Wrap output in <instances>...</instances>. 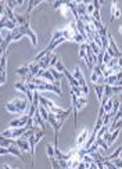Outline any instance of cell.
<instances>
[{"label":"cell","mask_w":122,"mask_h":169,"mask_svg":"<svg viewBox=\"0 0 122 169\" xmlns=\"http://www.w3.org/2000/svg\"><path fill=\"white\" fill-rule=\"evenodd\" d=\"M20 29L24 32V35H26L28 38L31 39V43L34 44V46H36L38 44V36H36V34H35L34 31L31 29V26H29V22H26L25 25H22L20 26Z\"/></svg>","instance_id":"6da1fadb"},{"label":"cell","mask_w":122,"mask_h":169,"mask_svg":"<svg viewBox=\"0 0 122 169\" xmlns=\"http://www.w3.org/2000/svg\"><path fill=\"white\" fill-rule=\"evenodd\" d=\"M11 103H13L14 106H15V108L18 110V114H22V112H25L26 108H28V101H26L25 98L17 97V98H14Z\"/></svg>","instance_id":"7a4b0ae2"},{"label":"cell","mask_w":122,"mask_h":169,"mask_svg":"<svg viewBox=\"0 0 122 169\" xmlns=\"http://www.w3.org/2000/svg\"><path fill=\"white\" fill-rule=\"evenodd\" d=\"M28 119H29V117H28V115H22L21 118L11 121V122H10V127H11V129H17V127H25L26 123H28Z\"/></svg>","instance_id":"3957f363"},{"label":"cell","mask_w":122,"mask_h":169,"mask_svg":"<svg viewBox=\"0 0 122 169\" xmlns=\"http://www.w3.org/2000/svg\"><path fill=\"white\" fill-rule=\"evenodd\" d=\"M15 146H17V147L20 148V151H21V152L31 151V148H29V143H28V140L17 139V140H15Z\"/></svg>","instance_id":"277c9868"},{"label":"cell","mask_w":122,"mask_h":169,"mask_svg":"<svg viewBox=\"0 0 122 169\" xmlns=\"http://www.w3.org/2000/svg\"><path fill=\"white\" fill-rule=\"evenodd\" d=\"M51 57H53V54L51 53H49V54H46L45 57H43L40 61H39V67H40V69H43V71H46L47 68L50 67V60H51Z\"/></svg>","instance_id":"5b68a950"},{"label":"cell","mask_w":122,"mask_h":169,"mask_svg":"<svg viewBox=\"0 0 122 169\" xmlns=\"http://www.w3.org/2000/svg\"><path fill=\"white\" fill-rule=\"evenodd\" d=\"M39 103H40V106H43L47 111H51L56 107V104L51 101V100H49V98H46V97H43V96H39Z\"/></svg>","instance_id":"8992f818"},{"label":"cell","mask_w":122,"mask_h":169,"mask_svg":"<svg viewBox=\"0 0 122 169\" xmlns=\"http://www.w3.org/2000/svg\"><path fill=\"white\" fill-rule=\"evenodd\" d=\"M28 130L26 127H17V129H14L11 130V139H20L24 136V133Z\"/></svg>","instance_id":"52a82bcc"},{"label":"cell","mask_w":122,"mask_h":169,"mask_svg":"<svg viewBox=\"0 0 122 169\" xmlns=\"http://www.w3.org/2000/svg\"><path fill=\"white\" fill-rule=\"evenodd\" d=\"M10 146H15V140L13 139H6L3 136H0V147L9 148Z\"/></svg>","instance_id":"ba28073f"},{"label":"cell","mask_w":122,"mask_h":169,"mask_svg":"<svg viewBox=\"0 0 122 169\" xmlns=\"http://www.w3.org/2000/svg\"><path fill=\"white\" fill-rule=\"evenodd\" d=\"M88 136H89V130L88 129H83V132H82V133L79 135V137L76 139V144H78V146H82L83 143H86Z\"/></svg>","instance_id":"9c48e42d"},{"label":"cell","mask_w":122,"mask_h":169,"mask_svg":"<svg viewBox=\"0 0 122 169\" xmlns=\"http://www.w3.org/2000/svg\"><path fill=\"white\" fill-rule=\"evenodd\" d=\"M9 152H10V154H13V155H15V157H18L20 160L25 161V160H24V155H22V152L20 151V148H18L17 146H10V147H9Z\"/></svg>","instance_id":"30bf717a"},{"label":"cell","mask_w":122,"mask_h":169,"mask_svg":"<svg viewBox=\"0 0 122 169\" xmlns=\"http://www.w3.org/2000/svg\"><path fill=\"white\" fill-rule=\"evenodd\" d=\"M121 13H119V10H118V6L115 1H113V4H111V21H114L115 18H119Z\"/></svg>","instance_id":"8fae6325"},{"label":"cell","mask_w":122,"mask_h":169,"mask_svg":"<svg viewBox=\"0 0 122 169\" xmlns=\"http://www.w3.org/2000/svg\"><path fill=\"white\" fill-rule=\"evenodd\" d=\"M42 79H45L47 83H51V84L56 83V79L53 78V75H51V72L49 71V69H46V71L42 74Z\"/></svg>","instance_id":"7c38bea8"},{"label":"cell","mask_w":122,"mask_h":169,"mask_svg":"<svg viewBox=\"0 0 122 169\" xmlns=\"http://www.w3.org/2000/svg\"><path fill=\"white\" fill-rule=\"evenodd\" d=\"M94 90H96V94H97L99 101L101 103L103 96H104V84H94Z\"/></svg>","instance_id":"4fadbf2b"},{"label":"cell","mask_w":122,"mask_h":169,"mask_svg":"<svg viewBox=\"0 0 122 169\" xmlns=\"http://www.w3.org/2000/svg\"><path fill=\"white\" fill-rule=\"evenodd\" d=\"M119 132H121V129H115V130L113 132V133H110V137H108V140H107V146H111V144L117 140V137H118V135H119Z\"/></svg>","instance_id":"5bb4252c"},{"label":"cell","mask_w":122,"mask_h":169,"mask_svg":"<svg viewBox=\"0 0 122 169\" xmlns=\"http://www.w3.org/2000/svg\"><path fill=\"white\" fill-rule=\"evenodd\" d=\"M122 152V146H119V147L115 150V151L111 154V155H108V157H105V160L107 161H114V160H117V158H119V154Z\"/></svg>","instance_id":"9a60e30c"},{"label":"cell","mask_w":122,"mask_h":169,"mask_svg":"<svg viewBox=\"0 0 122 169\" xmlns=\"http://www.w3.org/2000/svg\"><path fill=\"white\" fill-rule=\"evenodd\" d=\"M78 15H79V18L88 15L86 14V3H78Z\"/></svg>","instance_id":"2e32d148"},{"label":"cell","mask_w":122,"mask_h":169,"mask_svg":"<svg viewBox=\"0 0 122 169\" xmlns=\"http://www.w3.org/2000/svg\"><path fill=\"white\" fill-rule=\"evenodd\" d=\"M49 71L51 72V75H53V78L56 79V82H60V80H61V78L64 76V74H60V72L57 71L56 68H49Z\"/></svg>","instance_id":"e0dca14e"},{"label":"cell","mask_w":122,"mask_h":169,"mask_svg":"<svg viewBox=\"0 0 122 169\" xmlns=\"http://www.w3.org/2000/svg\"><path fill=\"white\" fill-rule=\"evenodd\" d=\"M15 74H18V75H21V76H28V74H29V67H28V65H24V67H21V68H17Z\"/></svg>","instance_id":"ac0fdd59"},{"label":"cell","mask_w":122,"mask_h":169,"mask_svg":"<svg viewBox=\"0 0 122 169\" xmlns=\"http://www.w3.org/2000/svg\"><path fill=\"white\" fill-rule=\"evenodd\" d=\"M113 103H114V98L111 97V98H108V101H107L104 106H103V108H104V114H108V112H111V110H113Z\"/></svg>","instance_id":"d6986e66"},{"label":"cell","mask_w":122,"mask_h":169,"mask_svg":"<svg viewBox=\"0 0 122 169\" xmlns=\"http://www.w3.org/2000/svg\"><path fill=\"white\" fill-rule=\"evenodd\" d=\"M38 110H39V112H40V117L43 118V121H47V119H49V111H47L43 106H40V104H39Z\"/></svg>","instance_id":"ffe728a7"},{"label":"cell","mask_w":122,"mask_h":169,"mask_svg":"<svg viewBox=\"0 0 122 169\" xmlns=\"http://www.w3.org/2000/svg\"><path fill=\"white\" fill-rule=\"evenodd\" d=\"M6 110L9 111V112H11V114H18V110L15 108V106H14L11 101L6 104Z\"/></svg>","instance_id":"44dd1931"},{"label":"cell","mask_w":122,"mask_h":169,"mask_svg":"<svg viewBox=\"0 0 122 169\" xmlns=\"http://www.w3.org/2000/svg\"><path fill=\"white\" fill-rule=\"evenodd\" d=\"M40 3H42V1H40V0H31V1H29V7H28V11H26V14H28V15H29L31 10L34 9L35 6H39V4H40Z\"/></svg>","instance_id":"7402d4cb"},{"label":"cell","mask_w":122,"mask_h":169,"mask_svg":"<svg viewBox=\"0 0 122 169\" xmlns=\"http://www.w3.org/2000/svg\"><path fill=\"white\" fill-rule=\"evenodd\" d=\"M88 44H89V46H90V49H92V51H93V53H94V54H99V53H100V51H101V49H100V47H99V46H97V44H96V43H94V42H90V43H88Z\"/></svg>","instance_id":"603a6c76"},{"label":"cell","mask_w":122,"mask_h":169,"mask_svg":"<svg viewBox=\"0 0 122 169\" xmlns=\"http://www.w3.org/2000/svg\"><path fill=\"white\" fill-rule=\"evenodd\" d=\"M63 38V31H56L53 36H51V40L50 42H56V40H58V39Z\"/></svg>","instance_id":"cb8c5ba5"},{"label":"cell","mask_w":122,"mask_h":169,"mask_svg":"<svg viewBox=\"0 0 122 169\" xmlns=\"http://www.w3.org/2000/svg\"><path fill=\"white\" fill-rule=\"evenodd\" d=\"M111 119H113V115L110 114V112L108 114H104L103 115V125H104V126H108V123Z\"/></svg>","instance_id":"d4e9b609"},{"label":"cell","mask_w":122,"mask_h":169,"mask_svg":"<svg viewBox=\"0 0 122 169\" xmlns=\"http://www.w3.org/2000/svg\"><path fill=\"white\" fill-rule=\"evenodd\" d=\"M46 150H47V155L49 158H54V147L50 144H46Z\"/></svg>","instance_id":"484cf974"},{"label":"cell","mask_w":122,"mask_h":169,"mask_svg":"<svg viewBox=\"0 0 122 169\" xmlns=\"http://www.w3.org/2000/svg\"><path fill=\"white\" fill-rule=\"evenodd\" d=\"M118 65V58H111V61H110L107 65H105V69H110V68H114Z\"/></svg>","instance_id":"4316f807"},{"label":"cell","mask_w":122,"mask_h":169,"mask_svg":"<svg viewBox=\"0 0 122 169\" xmlns=\"http://www.w3.org/2000/svg\"><path fill=\"white\" fill-rule=\"evenodd\" d=\"M56 69L60 72V74H64V71H65V67H64V64L61 63V61H57V64H56Z\"/></svg>","instance_id":"83f0119b"},{"label":"cell","mask_w":122,"mask_h":169,"mask_svg":"<svg viewBox=\"0 0 122 169\" xmlns=\"http://www.w3.org/2000/svg\"><path fill=\"white\" fill-rule=\"evenodd\" d=\"M72 40H75V42H78V43H80V44H83V43H86L85 42V39L80 36L79 34H74V38H72Z\"/></svg>","instance_id":"f1b7e54d"},{"label":"cell","mask_w":122,"mask_h":169,"mask_svg":"<svg viewBox=\"0 0 122 169\" xmlns=\"http://www.w3.org/2000/svg\"><path fill=\"white\" fill-rule=\"evenodd\" d=\"M108 130V126H104V125H103V126H101V129L99 132H97V139H101V137H103V136H104V133L105 132Z\"/></svg>","instance_id":"f546056e"},{"label":"cell","mask_w":122,"mask_h":169,"mask_svg":"<svg viewBox=\"0 0 122 169\" xmlns=\"http://www.w3.org/2000/svg\"><path fill=\"white\" fill-rule=\"evenodd\" d=\"M71 92L75 94V96H78V97H82V94H83L79 86H78V87H72V86H71Z\"/></svg>","instance_id":"4dcf8cb0"},{"label":"cell","mask_w":122,"mask_h":169,"mask_svg":"<svg viewBox=\"0 0 122 169\" xmlns=\"http://www.w3.org/2000/svg\"><path fill=\"white\" fill-rule=\"evenodd\" d=\"M93 11H94V6H93V3H89V4H86V14L92 17Z\"/></svg>","instance_id":"1f68e13d"},{"label":"cell","mask_w":122,"mask_h":169,"mask_svg":"<svg viewBox=\"0 0 122 169\" xmlns=\"http://www.w3.org/2000/svg\"><path fill=\"white\" fill-rule=\"evenodd\" d=\"M103 165L105 166V169H117V166L111 162V161H107V160H104V162H103Z\"/></svg>","instance_id":"d6a6232c"},{"label":"cell","mask_w":122,"mask_h":169,"mask_svg":"<svg viewBox=\"0 0 122 169\" xmlns=\"http://www.w3.org/2000/svg\"><path fill=\"white\" fill-rule=\"evenodd\" d=\"M96 143L99 144V146H100L101 148H103V150H107V148H108V146H107V143H105L104 140L103 139H96Z\"/></svg>","instance_id":"836d02e7"},{"label":"cell","mask_w":122,"mask_h":169,"mask_svg":"<svg viewBox=\"0 0 122 169\" xmlns=\"http://www.w3.org/2000/svg\"><path fill=\"white\" fill-rule=\"evenodd\" d=\"M115 166H117V169H122V158H117V160L111 161Z\"/></svg>","instance_id":"e575fe53"},{"label":"cell","mask_w":122,"mask_h":169,"mask_svg":"<svg viewBox=\"0 0 122 169\" xmlns=\"http://www.w3.org/2000/svg\"><path fill=\"white\" fill-rule=\"evenodd\" d=\"M82 161L86 162V164H93V162H94V160H93L90 155H83V157H82Z\"/></svg>","instance_id":"d590c367"},{"label":"cell","mask_w":122,"mask_h":169,"mask_svg":"<svg viewBox=\"0 0 122 169\" xmlns=\"http://www.w3.org/2000/svg\"><path fill=\"white\" fill-rule=\"evenodd\" d=\"M57 61H58V57H57L56 54H53V57H51V60H50V68L56 67V64H57Z\"/></svg>","instance_id":"8d00e7d4"},{"label":"cell","mask_w":122,"mask_h":169,"mask_svg":"<svg viewBox=\"0 0 122 169\" xmlns=\"http://www.w3.org/2000/svg\"><path fill=\"white\" fill-rule=\"evenodd\" d=\"M65 4H67V1H63V0L61 1H56L53 4V9H57V7H61V6H65Z\"/></svg>","instance_id":"74e56055"},{"label":"cell","mask_w":122,"mask_h":169,"mask_svg":"<svg viewBox=\"0 0 122 169\" xmlns=\"http://www.w3.org/2000/svg\"><path fill=\"white\" fill-rule=\"evenodd\" d=\"M90 80H92L93 83L96 84V82L99 80V75H97V74H94V72H92V75H90Z\"/></svg>","instance_id":"f35d334b"},{"label":"cell","mask_w":122,"mask_h":169,"mask_svg":"<svg viewBox=\"0 0 122 169\" xmlns=\"http://www.w3.org/2000/svg\"><path fill=\"white\" fill-rule=\"evenodd\" d=\"M6 154H10V152H9V148L0 147V155H6Z\"/></svg>","instance_id":"ab89813d"},{"label":"cell","mask_w":122,"mask_h":169,"mask_svg":"<svg viewBox=\"0 0 122 169\" xmlns=\"http://www.w3.org/2000/svg\"><path fill=\"white\" fill-rule=\"evenodd\" d=\"M78 169H86V164L80 161V162H79V165H78Z\"/></svg>","instance_id":"60d3db41"},{"label":"cell","mask_w":122,"mask_h":169,"mask_svg":"<svg viewBox=\"0 0 122 169\" xmlns=\"http://www.w3.org/2000/svg\"><path fill=\"white\" fill-rule=\"evenodd\" d=\"M118 67L122 68V57H121V58H118Z\"/></svg>","instance_id":"b9f144b4"}]
</instances>
